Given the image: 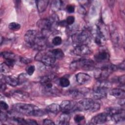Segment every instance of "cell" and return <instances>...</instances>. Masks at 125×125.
Returning a JSON list of instances; mask_svg holds the SVG:
<instances>
[{"instance_id":"obj_9","label":"cell","mask_w":125,"mask_h":125,"mask_svg":"<svg viewBox=\"0 0 125 125\" xmlns=\"http://www.w3.org/2000/svg\"><path fill=\"white\" fill-rule=\"evenodd\" d=\"M73 52L76 55L83 57L90 55L92 51L87 44H80L75 46Z\"/></svg>"},{"instance_id":"obj_40","label":"cell","mask_w":125,"mask_h":125,"mask_svg":"<svg viewBox=\"0 0 125 125\" xmlns=\"http://www.w3.org/2000/svg\"><path fill=\"white\" fill-rule=\"evenodd\" d=\"M25 121L26 124L27 125H38L37 122L33 119H26Z\"/></svg>"},{"instance_id":"obj_16","label":"cell","mask_w":125,"mask_h":125,"mask_svg":"<svg viewBox=\"0 0 125 125\" xmlns=\"http://www.w3.org/2000/svg\"><path fill=\"white\" fill-rule=\"evenodd\" d=\"M95 42L97 44L99 45H103L105 42V37L98 26H97Z\"/></svg>"},{"instance_id":"obj_28","label":"cell","mask_w":125,"mask_h":125,"mask_svg":"<svg viewBox=\"0 0 125 125\" xmlns=\"http://www.w3.org/2000/svg\"><path fill=\"white\" fill-rule=\"evenodd\" d=\"M111 39L113 41V42H114L115 44H116L119 43V37L117 32L115 31H114V32L113 31V32L111 34Z\"/></svg>"},{"instance_id":"obj_30","label":"cell","mask_w":125,"mask_h":125,"mask_svg":"<svg viewBox=\"0 0 125 125\" xmlns=\"http://www.w3.org/2000/svg\"><path fill=\"white\" fill-rule=\"evenodd\" d=\"M18 79L19 80V84L25 83L27 80V76L24 73H22L19 75V76L18 77Z\"/></svg>"},{"instance_id":"obj_3","label":"cell","mask_w":125,"mask_h":125,"mask_svg":"<svg viewBox=\"0 0 125 125\" xmlns=\"http://www.w3.org/2000/svg\"><path fill=\"white\" fill-rule=\"evenodd\" d=\"M100 108V104L89 98H84L76 104V110L79 111H89L95 112Z\"/></svg>"},{"instance_id":"obj_32","label":"cell","mask_w":125,"mask_h":125,"mask_svg":"<svg viewBox=\"0 0 125 125\" xmlns=\"http://www.w3.org/2000/svg\"><path fill=\"white\" fill-rule=\"evenodd\" d=\"M9 67L4 62L0 64V71L1 73H8L9 70Z\"/></svg>"},{"instance_id":"obj_37","label":"cell","mask_w":125,"mask_h":125,"mask_svg":"<svg viewBox=\"0 0 125 125\" xmlns=\"http://www.w3.org/2000/svg\"><path fill=\"white\" fill-rule=\"evenodd\" d=\"M8 116L5 113L3 112L2 111L0 113V120L1 122H5L8 119Z\"/></svg>"},{"instance_id":"obj_22","label":"cell","mask_w":125,"mask_h":125,"mask_svg":"<svg viewBox=\"0 0 125 125\" xmlns=\"http://www.w3.org/2000/svg\"><path fill=\"white\" fill-rule=\"evenodd\" d=\"M52 55L56 59H62L64 56V54L62 50L60 48L54 49L51 50H49Z\"/></svg>"},{"instance_id":"obj_23","label":"cell","mask_w":125,"mask_h":125,"mask_svg":"<svg viewBox=\"0 0 125 125\" xmlns=\"http://www.w3.org/2000/svg\"><path fill=\"white\" fill-rule=\"evenodd\" d=\"M12 95L15 98H18L19 99L24 100V99L28 97L29 94L27 92L22 91L21 90H16L12 93Z\"/></svg>"},{"instance_id":"obj_39","label":"cell","mask_w":125,"mask_h":125,"mask_svg":"<svg viewBox=\"0 0 125 125\" xmlns=\"http://www.w3.org/2000/svg\"><path fill=\"white\" fill-rule=\"evenodd\" d=\"M125 75H123L122 76L118 77V82L120 84L124 85L125 84Z\"/></svg>"},{"instance_id":"obj_12","label":"cell","mask_w":125,"mask_h":125,"mask_svg":"<svg viewBox=\"0 0 125 125\" xmlns=\"http://www.w3.org/2000/svg\"><path fill=\"white\" fill-rule=\"evenodd\" d=\"M87 92V90L86 89L80 88L72 89L69 91L68 94L73 98L78 99L84 97L86 96Z\"/></svg>"},{"instance_id":"obj_33","label":"cell","mask_w":125,"mask_h":125,"mask_svg":"<svg viewBox=\"0 0 125 125\" xmlns=\"http://www.w3.org/2000/svg\"><path fill=\"white\" fill-rule=\"evenodd\" d=\"M84 119V116L81 114H77L74 117V120L76 123H80Z\"/></svg>"},{"instance_id":"obj_18","label":"cell","mask_w":125,"mask_h":125,"mask_svg":"<svg viewBox=\"0 0 125 125\" xmlns=\"http://www.w3.org/2000/svg\"><path fill=\"white\" fill-rule=\"evenodd\" d=\"M110 94L115 98L120 99H124L125 96V90L120 88H115L111 89Z\"/></svg>"},{"instance_id":"obj_38","label":"cell","mask_w":125,"mask_h":125,"mask_svg":"<svg viewBox=\"0 0 125 125\" xmlns=\"http://www.w3.org/2000/svg\"><path fill=\"white\" fill-rule=\"evenodd\" d=\"M66 10L69 13H72L75 11V6L72 4L68 5L66 7Z\"/></svg>"},{"instance_id":"obj_25","label":"cell","mask_w":125,"mask_h":125,"mask_svg":"<svg viewBox=\"0 0 125 125\" xmlns=\"http://www.w3.org/2000/svg\"><path fill=\"white\" fill-rule=\"evenodd\" d=\"M1 55L5 60L13 59L15 60L16 55L12 52L9 51H4L1 53Z\"/></svg>"},{"instance_id":"obj_14","label":"cell","mask_w":125,"mask_h":125,"mask_svg":"<svg viewBox=\"0 0 125 125\" xmlns=\"http://www.w3.org/2000/svg\"><path fill=\"white\" fill-rule=\"evenodd\" d=\"M38 33L39 32L35 30H28L24 36L25 42L30 46L36 39Z\"/></svg>"},{"instance_id":"obj_27","label":"cell","mask_w":125,"mask_h":125,"mask_svg":"<svg viewBox=\"0 0 125 125\" xmlns=\"http://www.w3.org/2000/svg\"><path fill=\"white\" fill-rule=\"evenodd\" d=\"M21 26L19 23L15 22H12L10 23L8 25L9 28L13 31L18 30L21 28Z\"/></svg>"},{"instance_id":"obj_7","label":"cell","mask_w":125,"mask_h":125,"mask_svg":"<svg viewBox=\"0 0 125 125\" xmlns=\"http://www.w3.org/2000/svg\"><path fill=\"white\" fill-rule=\"evenodd\" d=\"M105 112L109 116L110 119L115 123L125 121V111L123 109L117 107H109L106 109Z\"/></svg>"},{"instance_id":"obj_13","label":"cell","mask_w":125,"mask_h":125,"mask_svg":"<svg viewBox=\"0 0 125 125\" xmlns=\"http://www.w3.org/2000/svg\"><path fill=\"white\" fill-rule=\"evenodd\" d=\"M76 79L78 83L83 85L89 83L91 80V77L86 73L80 72L76 74Z\"/></svg>"},{"instance_id":"obj_5","label":"cell","mask_w":125,"mask_h":125,"mask_svg":"<svg viewBox=\"0 0 125 125\" xmlns=\"http://www.w3.org/2000/svg\"><path fill=\"white\" fill-rule=\"evenodd\" d=\"M95 62L91 59L83 58L72 62L70 67L72 70L83 69L85 70H91L94 68Z\"/></svg>"},{"instance_id":"obj_35","label":"cell","mask_w":125,"mask_h":125,"mask_svg":"<svg viewBox=\"0 0 125 125\" xmlns=\"http://www.w3.org/2000/svg\"><path fill=\"white\" fill-rule=\"evenodd\" d=\"M75 21V18L73 16H70L68 17L66 20V22L67 25H72Z\"/></svg>"},{"instance_id":"obj_34","label":"cell","mask_w":125,"mask_h":125,"mask_svg":"<svg viewBox=\"0 0 125 125\" xmlns=\"http://www.w3.org/2000/svg\"><path fill=\"white\" fill-rule=\"evenodd\" d=\"M4 63L10 67H13L15 64V60H13V59L5 60Z\"/></svg>"},{"instance_id":"obj_8","label":"cell","mask_w":125,"mask_h":125,"mask_svg":"<svg viewBox=\"0 0 125 125\" xmlns=\"http://www.w3.org/2000/svg\"><path fill=\"white\" fill-rule=\"evenodd\" d=\"M35 59L36 61L40 62L47 66L52 65L55 62L56 60L49 51L45 52L43 50L40 51L36 55Z\"/></svg>"},{"instance_id":"obj_24","label":"cell","mask_w":125,"mask_h":125,"mask_svg":"<svg viewBox=\"0 0 125 125\" xmlns=\"http://www.w3.org/2000/svg\"><path fill=\"white\" fill-rule=\"evenodd\" d=\"M63 2L61 0H54L51 3V9L53 11H57L61 8Z\"/></svg>"},{"instance_id":"obj_20","label":"cell","mask_w":125,"mask_h":125,"mask_svg":"<svg viewBox=\"0 0 125 125\" xmlns=\"http://www.w3.org/2000/svg\"><path fill=\"white\" fill-rule=\"evenodd\" d=\"M49 1L46 0H36V5L39 13L43 12L46 9Z\"/></svg>"},{"instance_id":"obj_6","label":"cell","mask_w":125,"mask_h":125,"mask_svg":"<svg viewBox=\"0 0 125 125\" xmlns=\"http://www.w3.org/2000/svg\"><path fill=\"white\" fill-rule=\"evenodd\" d=\"M72 40L74 43L77 45L87 44L91 40L90 32L87 30H83L74 33L72 36Z\"/></svg>"},{"instance_id":"obj_26","label":"cell","mask_w":125,"mask_h":125,"mask_svg":"<svg viewBox=\"0 0 125 125\" xmlns=\"http://www.w3.org/2000/svg\"><path fill=\"white\" fill-rule=\"evenodd\" d=\"M59 83L62 87H67L70 84V81L67 78L62 77L59 80Z\"/></svg>"},{"instance_id":"obj_19","label":"cell","mask_w":125,"mask_h":125,"mask_svg":"<svg viewBox=\"0 0 125 125\" xmlns=\"http://www.w3.org/2000/svg\"><path fill=\"white\" fill-rule=\"evenodd\" d=\"M70 113L62 112V113L60 116L58 124L62 125H66L69 124V121L70 120Z\"/></svg>"},{"instance_id":"obj_41","label":"cell","mask_w":125,"mask_h":125,"mask_svg":"<svg viewBox=\"0 0 125 125\" xmlns=\"http://www.w3.org/2000/svg\"><path fill=\"white\" fill-rule=\"evenodd\" d=\"M21 62H22V63H30L32 60L30 59H29V58H21Z\"/></svg>"},{"instance_id":"obj_31","label":"cell","mask_w":125,"mask_h":125,"mask_svg":"<svg viewBox=\"0 0 125 125\" xmlns=\"http://www.w3.org/2000/svg\"><path fill=\"white\" fill-rule=\"evenodd\" d=\"M35 70V67L33 65H29L27 66L26 68V71L27 74H28L29 76H31L33 74L34 71Z\"/></svg>"},{"instance_id":"obj_4","label":"cell","mask_w":125,"mask_h":125,"mask_svg":"<svg viewBox=\"0 0 125 125\" xmlns=\"http://www.w3.org/2000/svg\"><path fill=\"white\" fill-rule=\"evenodd\" d=\"M117 69V66L112 64L104 65L95 70L94 77L98 81L106 80L109 76Z\"/></svg>"},{"instance_id":"obj_21","label":"cell","mask_w":125,"mask_h":125,"mask_svg":"<svg viewBox=\"0 0 125 125\" xmlns=\"http://www.w3.org/2000/svg\"><path fill=\"white\" fill-rule=\"evenodd\" d=\"M46 110L47 112L53 114H57L61 110V109L60 104L56 103H53L47 105L46 108Z\"/></svg>"},{"instance_id":"obj_44","label":"cell","mask_w":125,"mask_h":125,"mask_svg":"<svg viewBox=\"0 0 125 125\" xmlns=\"http://www.w3.org/2000/svg\"><path fill=\"white\" fill-rule=\"evenodd\" d=\"M117 66V68H119L120 69H122L123 70H124L125 69V61H123L121 63H120L118 66Z\"/></svg>"},{"instance_id":"obj_42","label":"cell","mask_w":125,"mask_h":125,"mask_svg":"<svg viewBox=\"0 0 125 125\" xmlns=\"http://www.w3.org/2000/svg\"><path fill=\"white\" fill-rule=\"evenodd\" d=\"M43 124L44 125H54L55 123L51 120L49 119H44L43 121Z\"/></svg>"},{"instance_id":"obj_17","label":"cell","mask_w":125,"mask_h":125,"mask_svg":"<svg viewBox=\"0 0 125 125\" xmlns=\"http://www.w3.org/2000/svg\"><path fill=\"white\" fill-rule=\"evenodd\" d=\"M3 81L12 86H16L19 84L18 78L12 76H5L3 77Z\"/></svg>"},{"instance_id":"obj_10","label":"cell","mask_w":125,"mask_h":125,"mask_svg":"<svg viewBox=\"0 0 125 125\" xmlns=\"http://www.w3.org/2000/svg\"><path fill=\"white\" fill-rule=\"evenodd\" d=\"M76 103L70 100L63 101L60 104L62 112L70 113L71 112L76 110Z\"/></svg>"},{"instance_id":"obj_11","label":"cell","mask_w":125,"mask_h":125,"mask_svg":"<svg viewBox=\"0 0 125 125\" xmlns=\"http://www.w3.org/2000/svg\"><path fill=\"white\" fill-rule=\"evenodd\" d=\"M110 118L108 114L105 112L101 113L94 116L91 120L90 124H102L107 122Z\"/></svg>"},{"instance_id":"obj_1","label":"cell","mask_w":125,"mask_h":125,"mask_svg":"<svg viewBox=\"0 0 125 125\" xmlns=\"http://www.w3.org/2000/svg\"><path fill=\"white\" fill-rule=\"evenodd\" d=\"M13 109L16 112L27 116L41 117L46 114V109H42L37 106L28 104L17 103L13 105Z\"/></svg>"},{"instance_id":"obj_36","label":"cell","mask_w":125,"mask_h":125,"mask_svg":"<svg viewBox=\"0 0 125 125\" xmlns=\"http://www.w3.org/2000/svg\"><path fill=\"white\" fill-rule=\"evenodd\" d=\"M0 108L1 110H7L9 108V106L8 104L4 101L0 102Z\"/></svg>"},{"instance_id":"obj_43","label":"cell","mask_w":125,"mask_h":125,"mask_svg":"<svg viewBox=\"0 0 125 125\" xmlns=\"http://www.w3.org/2000/svg\"><path fill=\"white\" fill-rule=\"evenodd\" d=\"M3 81L2 82V81H1V83H0V90L1 91H4L6 88V84Z\"/></svg>"},{"instance_id":"obj_29","label":"cell","mask_w":125,"mask_h":125,"mask_svg":"<svg viewBox=\"0 0 125 125\" xmlns=\"http://www.w3.org/2000/svg\"><path fill=\"white\" fill-rule=\"evenodd\" d=\"M52 42L54 45L58 46L62 43V39L60 36H56L52 39Z\"/></svg>"},{"instance_id":"obj_2","label":"cell","mask_w":125,"mask_h":125,"mask_svg":"<svg viewBox=\"0 0 125 125\" xmlns=\"http://www.w3.org/2000/svg\"><path fill=\"white\" fill-rule=\"evenodd\" d=\"M110 82L106 80L98 81L93 91L92 96L95 99L100 100L106 97L108 89L111 87Z\"/></svg>"},{"instance_id":"obj_15","label":"cell","mask_w":125,"mask_h":125,"mask_svg":"<svg viewBox=\"0 0 125 125\" xmlns=\"http://www.w3.org/2000/svg\"><path fill=\"white\" fill-rule=\"evenodd\" d=\"M94 58L97 62H103L107 61L109 59V54L107 51L102 50L95 54Z\"/></svg>"},{"instance_id":"obj_45","label":"cell","mask_w":125,"mask_h":125,"mask_svg":"<svg viewBox=\"0 0 125 125\" xmlns=\"http://www.w3.org/2000/svg\"><path fill=\"white\" fill-rule=\"evenodd\" d=\"M2 39H3V37L1 36H0V44L1 45V44L2 43Z\"/></svg>"}]
</instances>
